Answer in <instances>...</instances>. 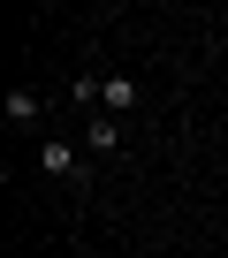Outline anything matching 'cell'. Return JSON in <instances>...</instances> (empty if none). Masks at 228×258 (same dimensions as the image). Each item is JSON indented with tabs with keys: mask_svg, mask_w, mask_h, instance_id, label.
I'll return each mask as SVG.
<instances>
[{
	"mask_svg": "<svg viewBox=\"0 0 228 258\" xmlns=\"http://www.w3.org/2000/svg\"><path fill=\"white\" fill-rule=\"evenodd\" d=\"M99 258H114V250H99Z\"/></svg>",
	"mask_w": 228,
	"mask_h": 258,
	"instance_id": "5b68a950",
	"label": "cell"
},
{
	"mask_svg": "<svg viewBox=\"0 0 228 258\" xmlns=\"http://www.w3.org/2000/svg\"><path fill=\"white\" fill-rule=\"evenodd\" d=\"M84 145H91V152H122V121H114V114H91Z\"/></svg>",
	"mask_w": 228,
	"mask_h": 258,
	"instance_id": "3957f363",
	"label": "cell"
},
{
	"mask_svg": "<svg viewBox=\"0 0 228 258\" xmlns=\"http://www.w3.org/2000/svg\"><path fill=\"white\" fill-rule=\"evenodd\" d=\"M99 114H114V121L137 114V84L130 76H99Z\"/></svg>",
	"mask_w": 228,
	"mask_h": 258,
	"instance_id": "7a4b0ae2",
	"label": "cell"
},
{
	"mask_svg": "<svg viewBox=\"0 0 228 258\" xmlns=\"http://www.w3.org/2000/svg\"><path fill=\"white\" fill-rule=\"evenodd\" d=\"M38 167H46V175H53V182H84V175H91V167H84V152H76V145H38Z\"/></svg>",
	"mask_w": 228,
	"mask_h": 258,
	"instance_id": "6da1fadb",
	"label": "cell"
},
{
	"mask_svg": "<svg viewBox=\"0 0 228 258\" xmlns=\"http://www.w3.org/2000/svg\"><path fill=\"white\" fill-rule=\"evenodd\" d=\"M38 106H46L38 91H23V84L8 91V121H16V129H31V121H38Z\"/></svg>",
	"mask_w": 228,
	"mask_h": 258,
	"instance_id": "277c9868",
	"label": "cell"
}]
</instances>
